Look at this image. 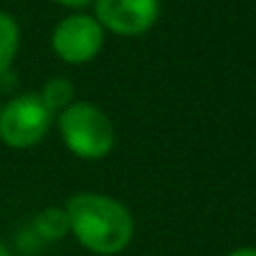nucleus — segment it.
I'll return each instance as SVG.
<instances>
[{"instance_id": "obj_1", "label": "nucleus", "mask_w": 256, "mask_h": 256, "mask_svg": "<svg viewBox=\"0 0 256 256\" xmlns=\"http://www.w3.org/2000/svg\"><path fill=\"white\" fill-rule=\"evenodd\" d=\"M68 232L84 250L98 256L120 254L134 238V218L132 211L104 193H75L68 198L66 206Z\"/></svg>"}, {"instance_id": "obj_2", "label": "nucleus", "mask_w": 256, "mask_h": 256, "mask_svg": "<svg viewBox=\"0 0 256 256\" xmlns=\"http://www.w3.org/2000/svg\"><path fill=\"white\" fill-rule=\"evenodd\" d=\"M57 127L68 152L86 161L104 159L116 143L112 118L91 102L75 100L70 106L59 112Z\"/></svg>"}, {"instance_id": "obj_3", "label": "nucleus", "mask_w": 256, "mask_h": 256, "mask_svg": "<svg viewBox=\"0 0 256 256\" xmlns=\"http://www.w3.org/2000/svg\"><path fill=\"white\" fill-rule=\"evenodd\" d=\"M52 118L54 114L44 104L39 93H23L2 104L0 140L12 150H30L44 140Z\"/></svg>"}, {"instance_id": "obj_4", "label": "nucleus", "mask_w": 256, "mask_h": 256, "mask_svg": "<svg viewBox=\"0 0 256 256\" xmlns=\"http://www.w3.org/2000/svg\"><path fill=\"white\" fill-rule=\"evenodd\" d=\"M104 44V30L91 14H70L52 30L50 46L64 64H88L100 54Z\"/></svg>"}, {"instance_id": "obj_5", "label": "nucleus", "mask_w": 256, "mask_h": 256, "mask_svg": "<svg viewBox=\"0 0 256 256\" xmlns=\"http://www.w3.org/2000/svg\"><path fill=\"white\" fill-rule=\"evenodd\" d=\"M96 20L118 36H140L154 28L161 0H96Z\"/></svg>"}, {"instance_id": "obj_6", "label": "nucleus", "mask_w": 256, "mask_h": 256, "mask_svg": "<svg viewBox=\"0 0 256 256\" xmlns=\"http://www.w3.org/2000/svg\"><path fill=\"white\" fill-rule=\"evenodd\" d=\"M20 46V28L18 20L10 12L0 10V75L12 68Z\"/></svg>"}, {"instance_id": "obj_7", "label": "nucleus", "mask_w": 256, "mask_h": 256, "mask_svg": "<svg viewBox=\"0 0 256 256\" xmlns=\"http://www.w3.org/2000/svg\"><path fill=\"white\" fill-rule=\"evenodd\" d=\"M39 98L50 112L57 114L75 102V86H72V82H68L64 78H52L44 84V88L39 91Z\"/></svg>"}, {"instance_id": "obj_8", "label": "nucleus", "mask_w": 256, "mask_h": 256, "mask_svg": "<svg viewBox=\"0 0 256 256\" xmlns=\"http://www.w3.org/2000/svg\"><path fill=\"white\" fill-rule=\"evenodd\" d=\"M36 229L46 238H62L68 234V218L64 208H46L36 216Z\"/></svg>"}, {"instance_id": "obj_9", "label": "nucleus", "mask_w": 256, "mask_h": 256, "mask_svg": "<svg viewBox=\"0 0 256 256\" xmlns=\"http://www.w3.org/2000/svg\"><path fill=\"white\" fill-rule=\"evenodd\" d=\"M54 2L62 7H70V10H84V7L93 5L96 0H54Z\"/></svg>"}, {"instance_id": "obj_10", "label": "nucleus", "mask_w": 256, "mask_h": 256, "mask_svg": "<svg viewBox=\"0 0 256 256\" xmlns=\"http://www.w3.org/2000/svg\"><path fill=\"white\" fill-rule=\"evenodd\" d=\"M229 256H256V247H238V250L229 252Z\"/></svg>"}, {"instance_id": "obj_11", "label": "nucleus", "mask_w": 256, "mask_h": 256, "mask_svg": "<svg viewBox=\"0 0 256 256\" xmlns=\"http://www.w3.org/2000/svg\"><path fill=\"white\" fill-rule=\"evenodd\" d=\"M0 256H12V252L7 250V247L2 245V242H0Z\"/></svg>"}, {"instance_id": "obj_12", "label": "nucleus", "mask_w": 256, "mask_h": 256, "mask_svg": "<svg viewBox=\"0 0 256 256\" xmlns=\"http://www.w3.org/2000/svg\"><path fill=\"white\" fill-rule=\"evenodd\" d=\"M0 112H2V98H0Z\"/></svg>"}]
</instances>
